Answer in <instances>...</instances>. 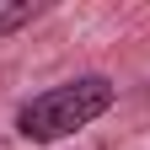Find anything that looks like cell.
<instances>
[{"label": "cell", "instance_id": "obj_1", "mask_svg": "<svg viewBox=\"0 0 150 150\" xmlns=\"http://www.w3.org/2000/svg\"><path fill=\"white\" fill-rule=\"evenodd\" d=\"M112 102H118V86L107 75H75V81H59L16 107V134L27 145H59L81 129H91Z\"/></svg>", "mask_w": 150, "mask_h": 150}, {"label": "cell", "instance_id": "obj_2", "mask_svg": "<svg viewBox=\"0 0 150 150\" xmlns=\"http://www.w3.org/2000/svg\"><path fill=\"white\" fill-rule=\"evenodd\" d=\"M43 11V6H32V0H0V38H11V32H22L32 16Z\"/></svg>", "mask_w": 150, "mask_h": 150}]
</instances>
